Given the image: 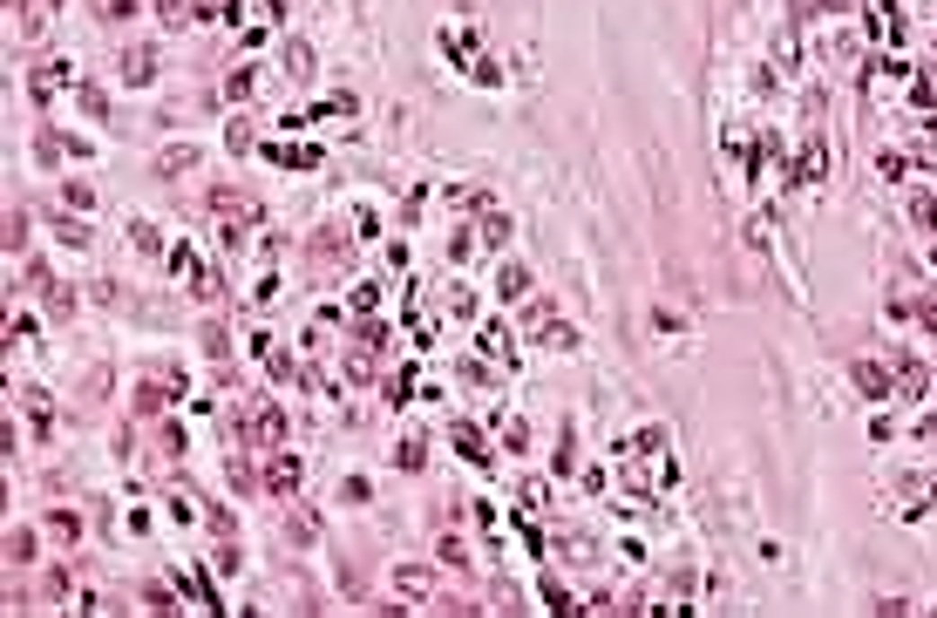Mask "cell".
Returning <instances> with one entry per match:
<instances>
[{
    "instance_id": "14",
    "label": "cell",
    "mask_w": 937,
    "mask_h": 618,
    "mask_svg": "<svg viewBox=\"0 0 937 618\" xmlns=\"http://www.w3.org/2000/svg\"><path fill=\"white\" fill-rule=\"evenodd\" d=\"M102 14L109 21H129V14H137V0H102Z\"/></svg>"
},
{
    "instance_id": "11",
    "label": "cell",
    "mask_w": 937,
    "mask_h": 618,
    "mask_svg": "<svg viewBox=\"0 0 937 618\" xmlns=\"http://www.w3.org/2000/svg\"><path fill=\"white\" fill-rule=\"evenodd\" d=\"M7 557H14V564H28V557H34V537H28V530H14V537H7Z\"/></svg>"
},
{
    "instance_id": "6",
    "label": "cell",
    "mask_w": 937,
    "mask_h": 618,
    "mask_svg": "<svg viewBox=\"0 0 937 618\" xmlns=\"http://www.w3.org/2000/svg\"><path fill=\"white\" fill-rule=\"evenodd\" d=\"M883 7H890V0H883ZM883 7L870 14V34H876V41H897V34H904V21H897V14H883Z\"/></svg>"
},
{
    "instance_id": "4",
    "label": "cell",
    "mask_w": 937,
    "mask_h": 618,
    "mask_svg": "<svg viewBox=\"0 0 937 618\" xmlns=\"http://www.w3.org/2000/svg\"><path fill=\"white\" fill-rule=\"evenodd\" d=\"M924 503H931V482H924V476H910V482H904V503H897V510H904V516H924Z\"/></svg>"
},
{
    "instance_id": "9",
    "label": "cell",
    "mask_w": 937,
    "mask_h": 618,
    "mask_svg": "<svg viewBox=\"0 0 937 618\" xmlns=\"http://www.w3.org/2000/svg\"><path fill=\"white\" fill-rule=\"evenodd\" d=\"M496 286H503V299H517L523 286H530V272H523V265H503V278H496Z\"/></svg>"
},
{
    "instance_id": "1",
    "label": "cell",
    "mask_w": 937,
    "mask_h": 618,
    "mask_svg": "<svg viewBox=\"0 0 937 618\" xmlns=\"http://www.w3.org/2000/svg\"><path fill=\"white\" fill-rule=\"evenodd\" d=\"M265 490L292 496V490H299V463H292V455H272V463H265Z\"/></svg>"
},
{
    "instance_id": "13",
    "label": "cell",
    "mask_w": 937,
    "mask_h": 618,
    "mask_svg": "<svg viewBox=\"0 0 937 618\" xmlns=\"http://www.w3.org/2000/svg\"><path fill=\"white\" fill-rule=\"evenodd\" d=\"M394 585H401V591H408V598H421V591H429V571H401V578H394Z\"/></svg>"
},
{
    "instance_id": "5",
    "label": "cell",
    "mask_w": 937,
    "mask_h": 618,
    "mask_svg": "<svg viewBox=\"0 0 937 618\" xmlns=\"http://www.w3.org/2000/svg\"><path fill=\"white\" fill-rule=\"evenodd\" d=\"M455 442H462V455H469V463H490V442H482V435L469 428V421L455 428Z\"/></svg>"
},
{
    "instance_id": "12",
    "label": "cell",
    "mask_w": 937,
    "mask_h": 618,
    "mask_svg": "<svg viewBox=\"0 0 937 618\" xmlns=\"http://www.w3.org/2000/svg\"><path fill=\"white\" fill-rule=\"evenodd\" d=\"M62 89V68H34V95H55Z\"/></svg>"
},
{
    "instance_id": "10",
    "label": "cell",
    "mask_w": 937,
    "mask_h": 618,
    "mask_svg": "<svg viewBox=\"0 0 937 618\" xmlns=\"http://www.w3.org/2000/svg\"><path fill=\"white\" fill-rule=\"evenodd\" d=\"M48 530H55V537H68V543L82 537V524H75V516H68V510H55V516H48Z\"/></svg>"
},
{
    "instance_id": "7",
    "label": "cell",
    "mask_w": 937,
    "mask_h": 618,
    "mask_svg": "<svg viewBox=\"0 0 937 618\" xmlns=\"http://www.w3.org/2000/svg\"><path fill=\"white\" fill-rule=\"evenodd\" d=\"M822 163H829V156H822V143H809V150H801V171H795V177H809V184H815V177H829Z\"/></svg>"
},
{
    "instance_id": "8",
    "label": "cell",
    "mask_w": 937,
    "mask_h": 618,
    "mask_svg": "<svg viewBox=\"0 0 937 618\" xmlns=\"http://www.w3.org/2000/svg\"><path fill=\"white\" fill-rule=\"evenodd\" d=\"M904 387H910V394H937V387H931V367H917V360H904Z\"/></svg>"
},
{
    "instance_id": "2",
    "label": "cell",
    "mask_w": 937,
    "mask_h": 618,
    "mask_svg": "<svg viewBox=\"0 0 937 618\" xmlns=\"http://www.w3.org/2000/svg\"><path fill=\"white\" fill-rule=\"evenodd\" d=\"M856 394H870V402H883V394H890V374L876 367V360H856Z\"/></svg>"
},
{
    "instance_id": "3",
    "label": "cell",
    "mask_w": 937,
    "mask_h": 618,
    "mask_svg": "<svg viewBox=\"0 0 937 618\" xmlns=\"http://www.w3.org/2000/svg\"><path fill=\"white\" fill-rule=\"evenodd\" d=\"M252 435H259V442H278V435H286V415H278L272 402H259L252 408Z\"/></svg>"
}]
</instances>
